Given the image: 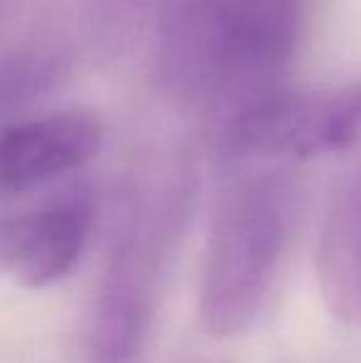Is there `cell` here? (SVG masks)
<instances>
[{
    "mask_svg": "<svg viewBox=\"0 0 361 363\" xmlns=\"http://www.w3.org/2000/svg\"><path fill=\"white\" fill-rule=\"evenodd\" d=\"M60 77V67L50 57H23L0 69V96L5 99H25L48 89Z\"/></svg>",
    "mask_w": 361,
    "mask_h": 363,
    "instance_id": "cell-8",
    "label": "cell"
},
{
    "mask_svg": "<svg viewBox=\"0 0 361 363\" xmlns=\"http://www.w3.org/2000/svg\"><path fill=\"white\" fill-rule=\"evenodd\" d=\"M294 216L292 181L277 168L233 178L213 206L198 309L208 334L231 339L260 316L282 267Z\"/></svg>",
    "mask_w": 361,
    "mask_h": 363,
    "instance_id": "cell-3",
    "label": "cell"
},
{
    "mask_svg": "<svg viewBox=\"0 0 361 363\" xmlns=\"http://www.w3.org/2000/svg\"><path fill=\"white\" fill-rule=\"evenodd\" d=\"M302 18V0H164L161 67L176 91L223 114L274 86Z\"/></svg>",
    "mask_w": 361,
    "mask_h": 363,
    "instance_id": "cell-1",
    "label": "cell"
},
{
    "mask_svg": "<svg viewBox=\"0 0 361 363\" xmlns=\"http://www.w3.org/2000/svg\"><path fill=\"white\" fill-rule=\"evenodd\" d=\"M317 269L327 309L344 324L361 326V171L329 211Z\"/></svg>",
    "mask_w": 361,
    "mask_h": 363,
    "instance_id": "cell-7",
    "label": "cell"
},
{
    "mask_svg": "<svg viewBox=\"0 0 361 363\" xmlns=\"http://www.w3.org/2000/svg\"><path fill=\"white\" fill-rule=\"evenodd\" d=\"M104 141L91 111L70 109L35 116L0 131V201L30 193L87 166Z\"/></svg>",
    "mask_w": 361,
    "mask_h": 363,
    "instance_id": "cell-6",
    "label": "cell"
},
{
    "mask_svg": "<svg viewBox=\"0 0 361 363\" xmlns=\"http://www.w3.org/2000/svg\"><path fill=\"white\" fill-rule=\"evenodd\" d=\"M188 206L191 181L181 168H159L136 183L91 306V363L139 361L181 242Z\"/></svg>",
    "mask_w": 361,
    "mask_h": 363,
    "instance_id": "cell-2",
    "label": "cell"
},
{
    "mask_svg": "<svg viewBox=\"0 0 361 363\" xmlns=\"http://www.w3.org/2000/svg\"><path fill=\"white\" fill-rule=\"evenodd\" d=\"M361 139V82L324 89H270L231 106L218 121L226 161L317 158Z\"/></svg>",
    "mask_w": 361,
    "mask_h": 363,
    "instance_id": "cell-4",
    "label": "cell"
},
{
    "mask_svg": "<svg viewBox=\"0 0 361 363\" xmlns=\"http://www.w3.org/2000/svg\"><path fill=\"white\" fill-rule=\"evenodd\" d=\"M91 220L94 206L84 191L0 220V272L30 289L65 279L87 247Z\"/></svg>",
    "mask_w": 361,
    "mask_h": 363,
    "instance_id": "cell-5",
    "label": "cell"
}]
</instances>
